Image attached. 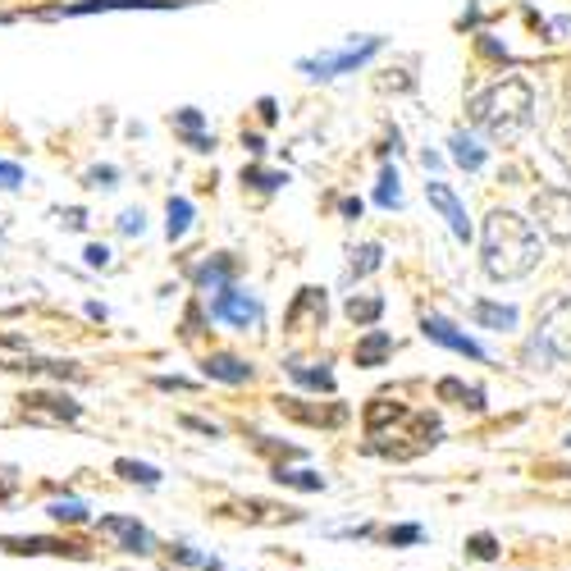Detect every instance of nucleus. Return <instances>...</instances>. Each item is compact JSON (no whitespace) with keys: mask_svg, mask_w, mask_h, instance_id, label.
<instances>
[{"mask_svg":"<svg viewBox=\"0 0 571 571\" xmlns=\"http://www.w3.org/2000/svg\"><path fill=\"white\" fill-rule=\"evenodd\" d=\"M179 566H201V571H225L220 566V557H206V553H197V548H188V544H174V553H170Z\"/></svg>","mask_w":571,"mask_h":571,"instance_id":"cd10ccee","label":"nucleus"},{"mask_svg":"<svg viewBox=\"0 0 571 571\" xmlns=\"http://www.w3.org/2000/svg\"><path fill=\"white\" fill-rule=\"evenodd\" d=\"M466 119L475 128H484L489 137H498V142H512L535 119V92H530L526 78H503V83H493L489 92L466 101Z\"/></svg>","mask_w":571,"mask_h":571,"instance_id":"f03ea898","label":"nucleus"},{"mask_svg":"<svg viewBox=\"0 0 571 571\" xmlns=\"http://www.w3.org/2000/svg\"><path fill=\"white\" fill-rule=\"evenodd\" d=\"M170 0H83V5H69V10H46V19L60 14H101V10H161Z\"/></svg>","mask_w":571,"mask_h":571,"instance_id":"ddd939ff","label":"nucleus"},{"mask_svg":"<svg viewBox=\"0 0 571 571\" xmlns=\"http://www.w3.org/2000/svg\"><path fill=\"white\" fill-rule=\"evenodd\" d=\"M41 512H46L55 526H87V521H92V508L83 503V498H51Z\"/></svg>","mask_w":571,"mask_h":571,"instance_id":"dca6fc26","label":"nucleus"},{"mask_svg":"<svg viewBox=\"0 0 571 571\" xmlns=\"http://www.w3.org/2000/svg\"><path fill=\"white\" fill-rule=\"evenodd\" d=\"M480 256H484L489 279L508 283L539 265L544 243H539V229L526 216H517V210H489V220L480 229Z\"/></svg>","mask_w":571,"mask_h":571,"instance_id":"f257e3e1","label":"nucleus"},{"mask_svg":"<svg viewBox=\"0 0 571 571\" xmlns=\"http://www.w3.org/2000/svg\"><path fill=\"white\" fill-rule=\"evenodd\" d=\"M210 320H229L238 329H252L261 320V307H256V298L238 293L234 283H229V289H220L216 298H210Z\"/></svg>","mask_w":571,"mask_h":571,"instance_id":"1a4fd4ad","label":"nucleus"},{"mask_svg":"<svg viewBox=\"0 0 571 571\" xmlns=\"http://www.w3.org/2000/svg\"><path fill=\"white\" fill-rule=\"evenodd\" d=\"M188 225H192V201L188 197H170V225H165L170 243H179L188 234Z\"/></svg>","mask_w":571,"mask_h":571,"instance_id":"393cba45","label":"nucleus"},{"mask_svg":"<svg viewBox=\"0 0 571 571\" xmlns=\"http://www.w3.org/2000/svg\"><path fill=\"white\" fill-rule=\"evenodd\" d=\"M420 535H425L420 526H393L389 530V544H420Z\"/></svg>","mask_w":571,"mask_h":571,"instance_id":"72a5a7b5","label":"nucleus"},{"mask_svg":"<svg viewBox=\"0 0 571 571\" xmlns=\"http://www.w3.org/2000/svg\"><path fill=\"white\" fill-rule=\"evenodd\" d=\"M530 210H535L539 229H544L553 243H562V247L571 243V192H566V188H544V192H535Z\"/></svg>","mask_w":571,"mask_h":571,"instance_id":"423d86ee","label":"nucleus"},{"mask_svg":"<svg viewBox=\"0 0 571 571\" xmlns=\"http://www.w3.org/2000/svg\"><path fill=\"white\" fill-rule=\"evenodd\" d=\"M466 553L480 557V562H493V557H498V539H493V535H471V539H466Z\"/></svg>","mask_w":571,"mask_h":571,"instance_id":"7c9ffc66","label":"nucleus"},{"mask_svg":"<svg viewBox=\"0 0 571 571\" xmlns=\"http://www.w3.org/2000/svg\"><path fill=\"white\" fill-rule=\"evenodd\" d=\"M261 119H265V124H274V101H270V97L261 101Z\"/></svg>","mask_w":571,"mask_h":571,"instance_id":"a19ab883","label":"nucleus"},{"mask_svg":"<svg viewBox=\"0 0 571 571\" xmlns=\"http://www.w3.org/2000/svg\"><path fill=\"white\" fill-rule=\"evenodd\" d=\"M283 366H289V375H293L298 384L334 393V375H329V366H325V362H320V366H311V362H283Z\"/></svg>","mask_w":571,"mask_h":571,"instance_id":"4be33fe9","label":"nucleus"},{"mask_svg":"<svg viewBox=\"0 0 571 571\" xmlns=\"http://www.w3.org/2000/svg\"><path fill=\"white\" fill-rule=\"evenodd\" d=\"M439 398L457 402V407H471V411H484V393L475 384H462V380H439Z\"/></svg>","mask_w":571,"mask_h":571,"instance_id":"5701e85b","label":"nucleus"},{"mask_svg":"<svg viewBox=\"0 0 571 571\" xmlns=\"http://www.w3.org/2000/svg\"><path fill=\"white\" fill-rule=\"evenodd\" d=\"M0 553L10 557H87L74 539H51V535H0Z\"/></svg>","mask_w":571,"mask_h":571,"instance_id":"0eeeda50","label":"nucleus"},{"mask_svg":"<svg viewBox=\"0 0 571 571\" xmlns=\"http://www.w3.org/2000/svg\"><path fill=\"white\" fill-rule=\"evenodd\" d=\"M343 311H347L352 325H375V320L384 316V298H380V293H352Z\"/></svg>","mask_w":571,"mask_h":571,"instance_id":"aec40b11","label":"nucleus"},{"mask_svg":"<svg viewBox=\"0 0 571 571\" xmlns=\"http://www.w3.org/2000/svg\"><path fill=\"white\" fill-rule=\"evenodd\" d=\"M174 128L188 137L192 152H210V147H216V137L201 133V110H179V115H174Z\"/></svg>","mask_w":571,"mask_h":571,"instance_id":"412c9836","label":"nucleus"},{"mask_svg":"<svg viewBox=\"0 0 571 571\" xmlns=\"http://www.w3.org/2000/svg\"><path fill=\"white\" fill-rule=\"evenodd\" d=\"M19 402H23V420H32V425H74L83 416V407L74 398L55 393V389H32Z\"/></svg>","mask_w":571,"mask_h":571,"instance_id":"39448f33","label":"nucleus"},{"mask_svg":"<svg viewBox=\"0 0 571 571\" xmlns=\"http://www.w3.org/2000/svg\"><path fill=\"white\" fill-rule=\"evenodd\" d=\"M19 484H23V475L14 466H0V503H10V498L19 493Z\"/></svg>","mask_w":571,"mask_h":571,"instance_id":"2f4dec72","label":"nucleus"},{"mask_svg":"<svg viewBox=\"0 0 571 571\" xmlns=\"http://www.w3.org/2000/svg\"><path fill=\"white\" fill-rule=\"evenodd\" d=\"M19 183H23V165L0 161V188H19Z\"/></svg>","mask_w":571,"mask_h":571,"instance_id":"473e14b6","label":"nucleus"},{"mask_svg":"<svg viewBox=\"0 0 571 571\" xmlns=\"http://www.w3.org/2000/svg\"><path fill=\"white\" fill-rule=\"evenodd\" d=\"M87 183H92V188H110V183H115V165H97V170H87Z\"/></svg>","mask_w":571,"mask_h":571,"instance_id":"e433bc0d","label":"nucleus"},{"mask_svg":"<svg viewBox=\"0 0 571 571\" xmlns=\"http://www.w3.org/2000/svg\"><path fill=\"white\" fill-rule=\"evenodd\" d=\"M119 229H124V234H142V229H147L142 210H124V216H119Z\"/></svg>","mask_w":571,"mask_h":571,"instance_id":"f704fd0d","label":"nucleus"},{"mask_svg":"<svg viewBox=\"0 0 571 571\" xmlns=\"http://www.w3.org/2000/svg\"><path fill=\"white\" fill-rule=\"evenodd\" d=\"M448 147H453V161H457L462 170H471V174L484 170V161H489V152L480 147L475 137H466V133H453V137H448Z\"/></svg>","mask_w":571,"mask_h":571,"instance_id":"6ab92c4d","label":"nucleus"},{"mask_svg":"<svg viewBox=\"0 0 571 571\" xmlns=\"http://www.w3.org/2000/svg\"><path fill=\"white\" fill-rule=\"evenodd\" d=\"M343 216H347V220H356V216H362V201L347 197V201H343Z\"/></svg>","mask_w":571,"mask_h":571,"instance_id":"58836bf2","label":"nucleus"},{"mask_svg":"<svg viewBox=\"0 0 571 571\" xmlns=\"http://www.w3.org/2000/svg\"><path fill=\"white\" fill-rule=\"evenodd\" d=\"M243 147H247V152H256V156H261V152H265V142H261V137H256V133H252V137H243Z\"/></svg>","mask_w":571,"mask_h":571,"instance_id":"ea45409f","label":"nucleus"},{"mask_svg":"<svg viewBox=\"0 0 571 571\" xmlns=\"http://www.w3.org/2000/svg\"><path fill=\"white\" fill-rule=\"evenodd\" d=\"M201 371H206V380H220V384H247L252 380V366L234 352H210L201 362Z\"/></svg>","mask_w":571,"mask_h":571,"instance_id":"f8f14e48","label":"nucleus"},{"mask_svg":"<svg viewBox=\"0 0 571 571\" xmlns=\"http://www.w3.org/2000/svg\"><path fill=\"white\" fill-rule=\"evenodd\" d=\"M356 366H384L389 362V356H393V338L384 334V329H371L362 343H356Z\"/></svg>","mask_w":571,"mask_h":571,"instance_id":"f3484780","label":"nucleus"},{"mask_svg":"<svg viewBox=\"0 0 571 571\" xmlns=\"http://www.w3.org/2000/svg\"><path fill=\"white\" fill-rule=\"evenodd\" d=\"M234 270H238V265H234L229 256H216V261L197 265V270H192V279H197V289H210V293H220V289H229Z\"/></svg>","mask_w":571,"mask_h":571,"instance_id":"a211bd4d","label":"nucleus"},{"mask_svg":"<svg viewBox=\"0 0 571 571\" xmlns=\"http://www.w3.org/2000/svg\"><path fill=\"white\" fill-rule=\"evenodd\" d=\"M183 430H197V435H206V439H220V430L210 420H197V416H183Z\"/></svg>","mask_w":571,"mask_h":571,"instance_id":"c9c22d12","label":"nucleus"},{"mask_svg":"<svg viewBox=\"0 0 571 571\" xmlns=\"http://www.w3.org/2000/svg\"><path fill=\"white\" fill-rule=\"evenodd\" d=\"M302 325H325V293L320 289H302L293 311H289V329H302Z\"/></svg>","mask_w":571,"mask_h":571,"instance_id":"4468645a","label":"nucleus"},{"mask_svg":"<svg viewBox=\"0 0 571 571\" xmlns=\"http://www.w3.org/2000/svg\"><path fill=\"white\" fill-rule=\"evenodd\" d=\"M87 265H92V270L110 265V247H87Z\"/></svg>","mask_w":571,"mask_h":571,"instance_id":"4c0bfd02","label":"nucleus"},{"mask_svg":"<svg viewBox=\"0 0 571 571\" xmlns=\"http://www.w3.org/2000/svg\"><path fill=\"white\" fill-rule=\"evenodd\" d=\"M375 201L384 206V210H393V206H402V188H398V170L389 165L384 174H380V188H375Z\"/></svg>","mask_w":571,"mask_h":571,"instance_id":"bb28decb","label":"nucleus"},{"mask_svg":"<svg viewBox=\"0 0 571 571\" xmlns=\"http://www.w3.org/2000/svg\"><path fill=\"white\" fill-rule=\"evenodd\" d=\"M425 197H430V206L439 210V216L448 220V229H453V238H462V243H471V220H466V206L457 201V192L448 188V183H439V179H430L425 183Z\"/></svg>","mask_w":571,"mask_h":571,"instance_id":"9d476101","label":"nucleus"},{"mask_svg":"<svg viewBox=\"0 0 571 571\" xmlns=\"http://www.w3.org/2000/svg\"><path fill=\"white\" fill-rule=\"evenodd\" d=\"M471 320L480 325V329H498V334H503V329H517V307H503V302H475L471 307Z\"/></svg>","mask_w":571,"mask_h":571,"instance_id":"2eb2a0df","label":"nucleus"},{"mask_svg":"<svg viewBox=\"0 0 571 571\" xmlns=\"http://www.w3.org/2000/svg\"><path fill=\"white\" fill-rule=\"evenodd\" d=\"M380 256H384V252H380V243L356 247V252H352V265H347V270H352V279H366L371 270H380Z\"/></svg>","mask_w":571,"mask_h":571,"instance_id":"a878e982","label":"nucleus"},{"mask_svg":"<svg viewBox=\"0 0 571 571\" xmlns=\"http://www.w3.org/2000/svg\"><path fill=\"white\" fill-rule=\"evenodd\" d=\"M384 51V37H366V41H347L338 55H320V60H302L298 69L311 78H338V74H352V69H362L371 55Z\"/></svg>","mask_w":571,"mask_h":571,"instance_id":"20e7f679","label":"nucleus"},{"mask_svg":"<svg viewBox=\"0 0 571 571\" xmlns=\"http://www.w3.org/2000/svg\"><path fill=\"white\" fill-rule=\"evenodd\" d=\"M97 530H101L106 539H115L124 553H137V557H152V553H156V535L142 526L137 517H101Z\"/></svg>","mask_w":571,"mask_h":571,"instance_id":"6e6552de","label":"nucleus"},{"mask_svg":"<svg viewBox=\"0 0 571 571\" xmlns=\"http://www.w3.org/2000/svg\"><path fill=\"white\" fill-rule=\"evenodd\" d=\"M243 183H252L256 192H274L289 183V174H274V170H243Z\"/></svg>","mask_w":571,"mask_h":571,"instance_id":"c756f323","label":"nucleus"},{"mask_svg":"<svg viewBox=\"0 0 571 571\" xmlns=\"http://www.w3.org/2000/svg\"><path fill=\"white\" fill-rule=\"evenodd\" d=\"M530 352H539L544 362H571V298H557L544 307Z\"/></svg>","mask_w":571,"mask_h":571,"instance_id":"7ed1b4c3","label":"nucleus"},{"mask_svg":"<svg viewBox=\"0 0 571 571\" xmlns=\"http://www.w3.org/2000/svg\"><path fill=\"white\" fill-rule=\"evenodd\" d=\"M274 480H279V484H293V489H311V493L325 489V475H316V471H283V466H279Z\"/></svg>","mask_w":571,"mask_h":571,"instance_id":"c85d7f7f","label":"nucleus"},{"mask_svg":"<svg viewBox=\"0 0 571 571\" xmlns=\"http://www.w3.org/2000/svg\"><path fill=\"white\" fill-rule=\"evenodd\" d=\"M115 475H124L128 484H147V489L161 484V471H156L152 462H133V457H119V462H115Z\"/></svg>","mask_w":571,"mask_h":571,"instance_id":"b1692460","label":"nucleus"},{"mask_svg":"<svg viewBox=\"0 0 571 571\" xmlns=\"http://www.w3.org/2000/svg\"><path fill=\"white\" fill-rule=\"evenodd\" d=\"M420 329H425V338H430V343H439V347H453V352L471 356V362H484L480 343H475V338H466V334H462L453 320H444V316H420Z\"/></svg>","mask_w":571,"mask_h":571,"instance_id":"9b49d317","label":"nucleus"}]
</instances>
